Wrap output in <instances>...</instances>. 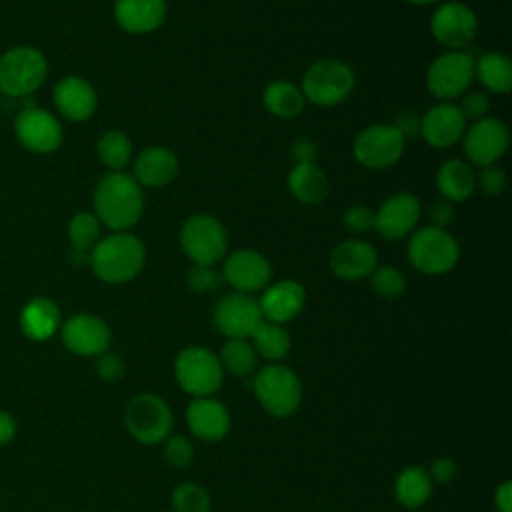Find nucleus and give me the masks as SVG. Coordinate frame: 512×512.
<instances>
[{
  "mask_svg": "<svg viewBox=\"0 0 512 512\" xmlns=\"http://www.w3.org/2000/svg\"><path fill=\"white\" fill-rule=\"evenodd\" d=\"M466 118L454 104H436L420 118V136L434 148H446L464 136Z\"/></svg>",
  "mask_w": 512,
  "mask_h": 512,
  "instance_id": "22",
  "label": "nucleus"
},
{
  "mask_svg": "<svg viewBox=\"0 0 512 512\" xmlns=\"http://www.w3.org/2000/svg\"><path fill=\"white\" fill-rule=\"evenodd\" d=\"M352 68L338 58H322L308 66L302 76V94L320 108L344 102L354 90Z\"/></svg>",
  "mask_w": 512,
  "mask_h": 512,
  "instance_id": "5",
  "label": "nucleus"
},
{
  "mask_svg": "<svg viewBox=\"0 0 512 512\" xmlns=\"http://www.w3.org/2000/svg\"><path fill=\"white\" fill-rule=\"evenodd\" d=\"M184 418L192 436L204 442H218L228 436L232 428L230 410L214 396L192 398L186 406Z\"/></svg>",
  "mask_w": 512,
  "mask_h": 512,
  "instance_id": "19",
  "label": "nucleus"
},
{
  "mask_svg": "<svg viewBox=\"0 0 512 512\" xmlns=\"http://www.w3.org/2000/svg\"><path fill=\"white\" fill-rule=\"evenodd\" d=\"M460 258V246L446 228L426 226L412 234L408 242L410 264L424 274H446Z\"/></svg>",
  "mask_w": 512,
  "mask_h": 512,
  "instance_id": "8",
  "label": "nucleus"
},
{
  "mask_svg": "<svg viewBox=\"0 0 512 512\" xmlns=\"http://www.w3.org/2000/svg\"><path fill=\"white\" fill-rule=\"evenodd\" d=\"M100 226L102 224L94 212H76L68 222V240L72 250L90 254L100 240Z\"/></svg>",
  "mask_w": 512,
  "mask_h": 512,
  "instance_id": "35",
  "label": "nucleus"
},
{
  "mask_svg": "<svg viewBox=\"0 0 512 512\" xmlns=\"http://www.w3.org/2000/svg\"><path fill=\"white\" fill-rule=\"evenodd\" d=\"M52 98H54L56 110L66 120H72V122L88 120L94 114L98 104L94 86L82 76H74V74L58 80V84L54 86Z\"/></svg>",
  "mask_w": 512,
  "mask_h": 512,
  "instance_id": "21",
  "label": "nucleus"
},
{
  "mask_svg": "<svg viewBox=\"0 0 512 512\" xmlns=\"http://www.w3.org/2000/svg\"><path fill=\"white\" fill-rule=\"evenodd\" d=\"M476 186H480L488 196H498L506 188V174L496 164L484 166L480 174H476Z\"/></svg>",
  "mask_w": 512,
  "mask_h": 512,
  "instance_id": "40",
  "label": "nucleus"
},
{
  "mask_svg": "<svg viewBox=\"0 0 512 512\" xmlns=\"http://www.w3.org/2000/svg\"><path fill=\"white\" fill-rule=\"evenodd\" d=\"M478 30L476 14L462 2H446L436 8L430 18L432 36L450 50H462L468 46Z\"/></svg>",
  "mask_w": 512,
  "mask_h": 512,
  "instance_id": "15",
  "label": "nucleus"
},
{
  "mask_svg": "<svg viewBox=\"0 0 512 512\" xmlns=\"http://www.w3.org/2000/svg\"><path fill=\"white\" fill-rule=\"evenodd\" d=\"M170 504L174 512H210L212 510L210 492L196 482H184L176 486L172 490Z\"/></svg>",
  "mask_w": 512,
  "mask_h": 512,
  "instance_id": "36",
  "label": "nucleus"
},
{
  "mask_svg": "<svg viewBox=\"0 0 512 512\" xmlns=\"http://www.w3.org/2000/svg\"><path fill=\"white\" fill-rule=\"evenodd\" d=\"M344 226L354 234H364L370 228H374V212L366 206H350L342 214Z\"/></svg>",
  "mask_w": 512,
  "mask_h": 512,
  "instance_id": "41",
  "label": "nucleus"
},
{
  "mask_svg": "<svg viewBox=\"0 0 512 512\" xmlns=\"http://www.w3.org/2000/svg\"><path fill=\"white\" fill-rule=\"evenodd\" d=\"M146 262V250L138 236L130 232H112L100 238L90 250L92 272L106 284H126L134 280Z\"/></svg>",
  "mask_w": 512,
  "mask_h": 512,
  "instance_id": "2",
  "label": "nucleus"
},
{
  "mask_svg": "<svg viewBox=\"0 0 512 512\" xmlns=\"http://www.w3.org/2000/svg\"><path fill=\"white\" fill-rule=\"evenodd\" d=\"M252 390L272 418H290L302 404L300 378L280 362L258 368L252 376Z\"/></svg>",
  "mask_w": 512,
  "mask_h": 512,
  "instance_id": "3",
  "label": "nucleus"
},
{
  "mask_svg": "<svg viewBox=\"0 0 512 512\" xmlns=\"http://www.w3.org/2000/svg\"><path fill=\"white\" fill-rule=\"evenodd\" d=\"M94 214L112 232H128L142 216V186L124 172L104 174L92 196Z\"/></svg>",
  "mask_w": 512,
  "mask_h": 512,
  "instance_id": "1",
  "label": "nucleus"
},
{
  "mask_svg": "<svg viewBox=\"0 0 512 512\" xmlns=\"http://www.w3.org/2000/svg\"><path fill=\"white\" fill-rule=\"evenodd\" d=\"M436 184L444 200L464 202L476 190V174L468 162L452 158L438 168Z\"/></svg>",
  "mask_w": 512,
  "mask_h": 512,
  "instance_id": "27",
  "label": "nucleus"
},
{
  "mask_svg": "<svg viewBox=\"0 0 512 512\" xmlns=\"http://www.w3.org/2000/svg\"><path fill=\"white\" fill-rule=\"evenodd\" d=\"M510 144V130L498 118H480L464 130V152L480 168L496 164Z\"/></svg>",
  "mask_w": 512,
  "mask_h": 512,
  "instance_id": "14",
  "label": "nucleus"
},
{
  "mask_svg": "<svg viewBox=\"0 0 512 512\" xmlns=\"http://www.w3.org/2000/svg\"><path fill=\"white\" fill-rule=\"evenodd\" d=\"M180 170L178 156L166 146H148L134 160V180L140 186L162 188L170 184Z\"/></svg>",
  "mask_w": 512,
  "mask_h": 512,
  "instance_id": "24",
  "label": "nucleus"
},
{
  "mask_svg": "<svg viewBox=\"0 0 512 512\" xmlns=\"http://www.w3.org/2000/svg\"><path fill=\"white\" fill-rule=\"evenodd\" d=\"M420 220V200L410 192H398L386 198L374 212V228L386 240L408 236Z\"/></svg>",
  "mask_w": 512,
  "mask_h": 512,
  "instance_id": "17",
  "label": "nucleus"
},
{
  "mask_svg": "<svg viewBox=\"0 0 512 512\" xmlns=\"http://www.w3.org/2000/svg\"><path fill=\"white\" fill-rule=\"evenodd\" d=\"M456 472H458V464H456V460L450 458V456H438V458H434V460H432V466H430V470H428L432 482H438V484H448V482H452L454 476H456Z\"/></svg>",
  "mask_w": 512,
  "mask_h": 512,
  "instance_id": "44",
  "label": "nucleus"
},
{
  "mask_svg": "<svg viewBox=\"0 0 512 512\" xmlns=\"http://www.w3.org/2000/svg\"><path fill=\"white\" fill-rule=\"evenodd\" d=\"M306 304V292L304 286L296 280H278L262 292L258 306L262 312V318L274 324H286L294 320Z\"/></svg>",
  "mask_w": 512,
  "mask_h": 512,
  "instance_id": "20",
  "label": "nucleus"
},
{
  "mask_svg": "<svg viewBox=\"0 0 512 512\" xmlns=\"http://www.w3.org/2000/svg\"><path fill=\"white\" fill-rule=\"evenodd\" d=\"M472 80L474 58L462 50H448L436 56L426 72V86L440 100L462 96Z\"/></svg>",
  "mask_w": 512,
  "mask_h": 512,
  "instance_id": "10",
  "label": "nucleus"
},
{
  "mask_svg": "<svg viewBox=\"0 0 512 512\" xmlns=\"http://www.w3.org/2000/svg\"><path fill=\"white\" fill-rule=\"evenodd\" d=\"M96 372L102 380L106 382H116L124 376V362L118 354L114 352H102L100 356H96Z\"/></svg>",
  "mask_w": 512,
  "mask_h": 512,
  "instance_id": "43",
  "label": "nucleus"
},
{
  "mask_svg": "<svg viewBox=\"0 0 512 512\" xmlns=\"http://www.w3.org/2000/svg\"><path fill=\"white\" fill-rule=\"evenodd\" d=\"M404 144L406 140L394 124H372L356 136L354 158L364 168L384 170L400 160Z\"/></svg>",
  "mask_w": 512,
  "mask_h": 512,
  "instance_id": "11",
  "label": "nucleus"
},
{
  "mask_svg": "<svg viewBox=\"0 0 512 512\" xmlns=\"http://www.w3.org/2000/svg\"><path fill=\"white\" fill-rule=\"evenodd\" d=\"M434 482L426 468L408 466L394 480V498L406 510L422 508L432 496Z\"/></svg>",
  "mask_w": 512,
  "mask_h": 512,
  "instance_id": "29",
  "label": "nucleus"
},
{
  "mask_svg": "<svg viewBox=\"0 0 512 512\" xmlns=\"http://www.w3.org/2000/svg\"><path fill=\"white\" fill-rule=\"evenodd\" d=\"M494 506L498 512H512V486L502 482L494 492Z\"/></svg>",
  "mask_w": 512,
  "mask_h": 512,
  "instance_id": "48",
  "label": "nucleus"
},
{
  "mask_svg": "<svg viewBox=\"0 0 512 512\" xmlns=\"http://www.w3.org/2000/svg\"><path fill=\"white\" fill-rule=\"evenodd\" d=\"M290 156L294 158L296 164H306L316 160V144L310 138H298L290 146Z\"/></svg>",
  "mask_w": 512,
  "mask_h": 512,
  "instance_id": "46",
  "label": "nucleus"
},
{
  "mask_svg": "<svg viewBox=\"0 0 512 512\" xmlns=\"http://www.w3.org/2000/svg\"><path fill=\"white\" fill-rule=\"evenodd\" d=\"M394 128L404 136V140L408 138H414L416 134H420V116L416 112H402L398 118H396V124Z\"/></svg>",
  "mask_w": 512,
  "mask_h": 512,
  "instance_id": "47",
  "label": "nucleus"
},
{
  "mask_svg": "<svg viewBox=\"0 0 512 512\" xmlns=\"http://www.w3.org/2000/svg\"><path fill=\"white\" fill-rule=\"evenodd\" d=\"M16 434V422L8 412L0 410V446L8 444Z\"/></svg>",
  "mask_w": 512,
  "mask_h": 512,
  "instance_id": "49",
  "label": "nucleus"
},
{
  "mask_svg": "<svg viewBox=\"0 0 512 512\" xmlns=\"http://www.w3.org/2000/svg\"><path fill=\"white\" fill-rule=\"evenodd\" d=\"M248 340L256 350V354L268 360L270 364L286 358L292 346L288 330L282 324H274L268 320H262Z\"/></svg>",
  "mask_w": 512,
  "mask_h": 512,
  "instance_id": "31",
  "label": "nucleus"
},
{
  "mask_svg": "<svg viewBox=\"0 0 512 512\" xmlns=\"http://www.w3.org/2000/svg\"><path fill=\"white\" fill-rule=\"evenodd\" d=\"M370 276L374 292L386 300H396L406 290V278L394 266H376Z\"/></svg>",
  "mask_w": 512,
  "mask_h": 512,
  "instance_id": "37",
  "label": "nucleus"
},
{
  "mask_svg": "<svg viewBox=\"0 0 512 512\" xmlns=\"http://www.w3.org/2000/svg\"><path fill=\"white\" fill-rule=\"evenodd\" d=\"M264 106L266 110L276 118H296L304 108V94L302 90L288 82V80H276L266 86L264 90Z\"/></svg>",
  "mask_w": 512,
  "mask_h": 512,
  "instance_id": "32",
  "label": "nucleus"
},
{
  "mask_svg": "<svg viewBox=\"0 0 512 512\" xmlns=\"http://www.w3.org/2000/svg\"><path fill=\"white\" fill-rule=\"evenodd\" d=\"M224 278L218 270H214V266H202V264H194L188 274H186V284L190 290L194 292H214L222 286Z\"/></svg>",
  "mask_w": 512,
  "mask_h": 512,
  "instance_id": "39",
  "label": "nucleus"
},
{
  "mask_svg": "<svg viewBox=\"0 0 512 512\" xmlns=\"http://www.w3.org/2000/svg\"><path fill=\"white\" fill-rule=\"evenodd\" d=\"M166 0H114V18L124 32L148 34L166 20Z\"/></svg>",
  "mask_w": 512,
  "mask_h": 512,
  "instance_id": "25",
  "label": "nucleus"
},
{
  "mask_svg": "<svg viewBox=\"0 0 512 512\" xmlns=\"http://www.w3.org/2000/svg\"><path fill=\"white\" fill-rule=\"evenodd\" d=\"M408 2H412V4H420V6H424V4H432V2H436V0H408Z\"/></svg>",
  "mask_w": 512,
  "mask_h": 512,
  "instance_id": "50",
  "label": "nucleus"
},
{
  "mask_svg": "<svg viewBox=\"0 0 512 512\" xmlns=\"http://www.w3.org/2000/svg\"><path fill=\"white\" fill-rule=\"evenodd\" d=\"M428 216H430L432 226H436V228H446V226L452 222V218H454L452 204H450L448 200H444V198H442V200H436V202L430 204Z\"/></svg>",
  "mask_w": 512,
  "mask_h": 512,
  "instance_id": "45",
  "label": "nucleus"
},
{
  "mask_svg": "<svg viewBox=\"0 0 512 512\" xmlns=\"http://www.w3.org/2000/svg\"><path fill=\"white\" fill-rule=\"evenodd\" d=\"M328 176L316 162L296 164L288 174V190L302 204H320L328 194Z\"/></svg>",
  "mask_w": 512,
  "mask_h": 512,
  "instance_id": "28",
  "label": "nucleus"
},
{
  "mask_svg": "<svg viewBox=\"0 0 512 512\" xmlns=\"http://www.w3.org/2000/svg\"><path fill=\"white\" fill-rule=\"evenodd\" d=\"M180 246L194 264L214 266L226 256L228 232L216 216L194 214L180 228Z\"/></svg>",
  "mask_w": 512,
  "mask_h": 512,
  "instance_id": "9",
  "label": "nucleus"
},
{
  "mask_svg": "<svg viewBox=\"0 0 512 512\" xmlns=\"http://www.w3.org/2000/svg\"><path fill=\"white\" fill-rule=\"evenodd\" d=\"M14 136L28 152L50 154L62 144L64 132L60 120L38 106H26L14 120Z\"/></svg>",
  "mask_w": 512,
  "mask_h": 512,
  "instance_id": "12",
  "label": "nucleus"
},
{
  "mask_svg": "<svg viewBox=\"0 0 512 512\" xmlns=\"http://www.w3.org/2000/svg\"><path fill=\"white\" fill-rule=\"evenodd\" d=\"M474 78L494 94H508L512 90V62L502 52H484L474 60Z\"/></svg>",
  "mask_w": 512,
  "mask_h": 512,
  "instance_id": "30",
  "label": "nucleus"
},
{
  "mask_svg": "<svg viewBox=\"0 0 512 512\" xmlns=\"http://www.w3.org/2000/svg\"><path fill=\"white\" fill-rule=\"evenodd\" d=\"M218 360L222 370L236 378L254 376L258 368V354L252 348L250 340L244 338H228L226 344L220 348Z\"/></svg>",
  "mask_w": 512,
  "mask_h": 512,
  "instance_id": "33",
  "label": "nucleus"
},
{
  "mask_svg": "<svg viewBox=\"0 0 512 512\" xmlns=\"http://www.w3.org/2000/svg\"><path fill=\"white\" fill-rule=\"evenodd\" d=\"M96 154L110 172H122L132 158V142L124 132L108 130L98 138Z\"/></svg>",
  "mask_w": 512,
  "mask_h": 512,
  "instance_id": "34",
  "label": "nucleus"
},
{
  "mask_svg": "<svg viewBox=\"0 0 512 512\" xmlns=\"http://www.w3.org/2000/svg\"><path fill=\"white\" fill-rule=\"evenodd\" d=\"M172 424L174 418L168 402L154 392L136 394L124 410V426L128 434L146 446L164 442L172 434Z\"/></svg>",
  "mask_w": 512,
  "mask_h": 512,
  "instance_id": "6",
  "label": "nucleus"
},
{
  "mask_svg": "<svg viewBox=\"0 0 512 512\" xmlns=\"http://www.w3.org/2000/svg\"><path fill=\"white\" fill-rule=\"evenodd\" d=\"M174 376L178 386L192 398L212 396L224 378L218 354L206 346H186L174 360Z\"/></svg>",
  "mask_w": 512,
  "mask_h": 512,
  "instance_id": "7",
  "label": "nucleus"
},
{
  "mask_svg": "<svg viewBox=\"0 0 512 512\" xmlns=\"http://www.w3.org/2000/svg\"><path fill=\"white\" fill-rule=\"evenodd\" d=\"M212 320L216 330L226 338L248 340L264 318L254 296L244 292H230L216 302Z\"/></svg>",
  "mask_w": 512,
  "mask_h": 512,
  "instance_id": "13",
  "label": "nucleus"
},
{
  "mask_svg": "<svg viewBox=\"0 0 512 512\" xmlns=\"http://www.w3.org/2000/svg\"><path fill=\"white\" fill-rule=\"evenodd\" d=\"M222 278L234 288V292L250 294V292L262 290L270 284L272 266L266 260V256H262L260 252L242 248V250L232 252L224 260Z\"/></svg>",
  "mask_w": 512,
  "mask_h": 512,
  "instance_id": "18",
  "label": "nucleus"
},
{
  "mask_svg": "<svg viewBox=\"0 0 512 512\" xmlns=\"http://www.w3.org/2000/svg\"><path fill=\"white\" fill-rule=\"evenodd\" d=\"M194 458V446L184 434H170L164 440V460L170 468H186Z\"/></svg>",
  "mask_w": 512,
  "mask_h": 512,
  "instance_id": "38",
  "label": "nucleus"
},
{
  "mask_svg": "<svg viewBox=\"0 0 512 512\" xmlns=\"http://www.w3.org/2000/svg\"><path fill=\"white\" fill-rule=\"evenodd\" d=\"M48 76V60L34 46H14L0 56V92L12 98L34 94Z\"/></svg>",
  "mask_w": 512,
  "mask_h": 512,
  "instance_id": "4",
  "label": "nucleus"
},
{
  "mask_svg": "<svg viewBox=\"0 0 512 512\" xmlns=\"http://www.w3.org/2000/svg\"><path fill=\"white\" fill-rule=\"evenodd\" d=\"M328 264L340 280H362L378 266V254L364 240H344L332 248Z\"/></svg>",
  "mask_w": 512,
  "mask_h": 512,
  "instance_id": "23",
  "label": "nucleus"
},
{
  "mask_svg": "<svg viewBox=\"0 0 512 512\" xmlns=\"http://www.w3.org/2000/svg\"><path fill=\"white\" fill-rule=\"evenodd\" d=\"M458 108L466 120L476 122L480 118H486V114L490 110V100L484 92H468Z\"/></svg>",
  "mask_w": 512,
  "mask_h": 512,
  "instance_id": "42",
  "label": "nucleus"
},
{
  "mask_svg": "<svg viewBox=\"0 0 512 512\" xmlns=\"http://www.w3.org/2000/svg\"><path fill=\"white\" fill-rule=\"evenodd\" d=\"M64 346L78 356H100L112 342L108 324L94 314H74L62 324Z\"/></svg>",
  "mask_w": 512,
  "mask_h": 512,
  "instance_id": "16",
  "label": "nucleus"
},
{
  "mask_svg": "<svg viewBox=\"0 0 512 512\" xmlns=\"http://www.w3.org/2000/svg\"><path fill=\"white\" fill-rule=\"evenodd\" d=\"M20 328L30 340H48L60 328L58 304L46 296H36L28 300L20 312Z\"/></svg>",
  "mask_w": 512,
  "mask_h": 512,
  "instance_id": "26",
  "label": "nucleus"
}]
</instances>
